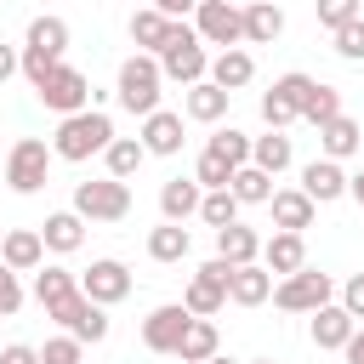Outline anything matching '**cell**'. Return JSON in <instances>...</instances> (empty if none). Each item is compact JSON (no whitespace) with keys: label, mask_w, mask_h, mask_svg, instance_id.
I'll return each mask as SVG.
<instances>
[{"label":"cell","mask_w":364,"mask_h":364,"mask_svg":"<svg viewBox=\"0 0 364 364\" xmlns=\"http://www.w3.org/2000/svg\"><path fill=\"white\" fill-rule=\"evenodd\" d=\"M114 136H119V131H114V119H108L102 108H85V114H68V119H57L51 154H57V159H68V165H85V159L108 154V142H114Z\"/></svg>","instance_id":"cell-1"},{"label":"cell","mask_w":364,"mask_h":364,"mask_svg":"<svg viewBox=\"0 0 364 364\" xmlns=\"http://www.w3.org/2000/svg\"><path fill=\"white\" fill-rule=\"evenodd\" d=\"M159 68H165V80H176V85H199V80H210V51H205V40H199L193 23L176 17V23L165 28Z\"/></svg>","instance_id":"cell-2"},{"label":"cell","mask_w":364,"mask_h":364,"mask_svg":"<svg viewBox=\"0 0 364 364\" xmlns=\"http://www.w3.org/2000/svg\"><path fill=\"white\" fill-rule=\"evenodd\" d=\"M159 85H165V68H159V57L136 51V57H125V63H119L114 97H119V108H125V114L148 119V114H159Z\"/></svg>","instance_id":"cell-3"},{"label":"cell","mask_w":364,"mask_h":364,"mask_svg":"<svg viewBox=\"0 0 364 364\" xmlns=\"http://www.w3.org/2000/svg\"><path fill=\"white\" fill-rule=\"evenodd\" d=\"M74 210H80L85 222H125V216H131V182H119V176L74 182Z\"/></svg>","instance_id":"cell-4"},{"label":"cell","mask_w":364,"mask_h":364,"mask_svg":"<svg viewBox=\"0 0 364 364\" xmlns=\"http://www.w3.org/2000/svg\"><path fill=\"white\" fill-rule=\"evenodd\" d=\"M51 148L40 142V136H17L11 148H6V188L11 193H40L46 188V176H51Z\"/></svg>","instance_id":"cell-5"},{"label":"cell","mask_w":364,"mask_h":364,"mask_svg":"<svg viewBox=\"0 0 364 364\" xmlns=\"http://www.w3.org/2000/svg\"><path fill=\"white\" fill-rule=\"evenodd\" d=\"M228 279H233V267H228L222 256H210L205 267H193V279H188V290H182V307H188L193 318H216V313L228 307Z\"/></svg>","instance_id":"cell-6"},{"label":"cell","mask_w":364,"mask_h":364,"mask_svg":"<svg viewBox=\"0 0 364 364\" xmlns=\"http://www.w3.org/2000/svg\"><path fill=\"white\" fill-rule=\"evenodd\" d=\"M273 301L284 313H318L324 301H336V279L318 273V267H301V273H290V279L273 284Z\"/></svg>","instance_id":"cell-7"},{"label":"cell","mask_w":364,"mask_h":364,"mask_svg":"<svg viewBox=\"0 0 364 364\" xmlns=\"http://www.w3.org/2000/svg\"><path fill=\"white\" fill-rule=\"evenodd\" d=\"M193 28H199V40H205V46L233 51V46H245V6H233V0H199Z\"/></svg>","instance_id":"cell-8"},{"label":"cell","mask_w":364,"mask_h":364,"mask_svg":"<svg viewBox=\"0 0 364 364\" xmlns=\"http://www.w3.org/2000/svg\"><path fill=\"white\" fill-rule=\"evenodd\" d=\"M34 97H40V102H46L51 114H63V119H68V114H85V108H91L97 85H91V80H85L80 68H68V63H63V68H57V74H51V80H46V85L34 91Z\"/></svg>","instance_id":"cell-9"},{"label":"cell","mask_w":364,"mask_h":364,"mask_svg":"<svg viewBox=\"0 0 364 364\" xmlns=\"http://www.w3.org/2000/svg\"><path fill=\"white\" fill-rule=\"evenodd\" d=\"M80 296H91L97 307H119V301L131 296V267H125V262H114V256L91 262V267L80 273Z\"/></svg>","instance_id":"cell-10"},{"label":"cell","mask_w":364,"mask_h":364,"mask_svg":"<svg viewBox=\"0 0 364 364\" xmlns=\"http://www.w3.org/2000/svg\"><path fill=\"white\" fill-rule=\"evenodd\" d=\"M51 318H57L74 341H108V330H114V324H108V307H97L91 296H68V301H57Z\"/></svg>","instance_id":"cell-11"},{"label":"cell","mask_w":364,"mask_h":364,"mask_svg":"<svg viewBox=\"0 0 364 364\" xmlns=\"http://www.w3.org/2000/svg\"><path fill=\"white\" fill-rule=\"evenodd\" d=\"M188 324H193V313H188L182 301H165V307H154V313L142 318V347H148V353H171V358H176V347H182Z\"/></svg>","instance_id":"cell-12"},{"label":"cell","mask_w":364,"mask_h":364,"mask_svg":"<svg viewBox=\"0 0 364 364\" xmlns=\"http://www.w3.org/2000/svg\"><path fill=\"white\" fill-rule=\"evenodd\" d=\"M301 193H307L313 205H336V199H347V171L318 154L313 165H301Z\"/></svg>","instance_id":"cell-13"},{"label":"cell","mask_w":364,"mask_h":364,"mask_svg":"<svg viewBox=\"0 0 364 364\" xmlns=\"http://www.w3.org/2000/svg\"><path fill=\"white\" fill-rule=\"evenodd\" d=\"M267 210H273V233H301V228H313V216H318V205H313L301 188H273Z\"/></svg>","instance_id":"cell-14"},{"label":"cell","mask_w":364,"mask_h":364,"mask_svg":"<svg viewBox=\"0 0 364 364\" xmlns=\"http://www.w3.org/2000/svg\"><path fill=\"white\" fill-rule=\"evenodd\" d=\"M0 262H6L11 273H40V267H46V239H40V228H11V233L0 239Z\"/></svg>","instance_id":"cell-15"},{"label":"cell","mask_w":364,"mask_h":364,"mask_svg":"<svg viewBox=\"0 0 364 364\" xmlns=\"http://www.w3.org/2000/svg\"><path fill=\"white\" fill-rule=\"evenodd\" d=\"M262 267H267L273 279L301 273V267H307V239H301V233H273V239H262Z\"/></svg>","instance_id":"cell-16"},{"label":"cell","mask_w":364,"mask_h":364,"mask_svg":"<svg viewBox=\"0 0 364 364\" xmlns=\"http://www.w3.org/2000/svg\"><path fill=\"white\" fill-rule=\"evenodd\" d=\"M353 330H358V318H353L341 301H324V307L313 313V347H324V353H341V347L353 341Z\"/></svg>","instance_id":"cell-17"},{"label":"cell","mask_w":364,"mask_h":364,"mask_svg":"<svg viewBox=\"0 0 364 364\" xmlns=\"http://www.w3.org/2000/svg\"><path fill=\"white\" fill-rule=\"evenodd\" d=\"M228 102H233V91L199 80V85H188V97H182V114H188L193 125H222V119H228Z\"/></svg>","instance_id":"cell-18"},{"label":"cell","mask_w":364,"mask_h":364,"mask_svg":"<svg viewBox=\"0 0 364 364\" xmlns=\"http://www.w3.org/2000/svg\"><path fill=\"white\" fill-rule=\"evenodd\" d=\"M142 148L148 154H159V159H171V154H182V114H171V108H159V114H148L142 119Z\"/></svg>","instance_id":"cell-19"},{"label":"cell","mask_w":364,"mask_h":364,"mask_svg":"<svg viewBox=\"0 0 364 364\" xmlns=\"http://www.w3.org/2000/svg\"><path fill=\"white\" fill-rule=\"evenodd\" d=\"M40 239H46V250L74 256V250L85 245V216H80V210H51V216L40 222Z\"/></svg>","instance_id":"cell-20"},{"label":"cell","mask_w":364,"mask_h":364,"mask_svg":"<svg viewBox=\"0 0 364 364\" xmlns=\"http://www.w3.org/2000/svg\"><path fill=\"white\" fill-rule=\"evenodd\" d=\"M216 256H222L228 267H250V262H262V233L245 228V222L216 228Z\"/></svg>","instance_id":"cell-21"},{"label":"cell","mask_w":364,"mask_h":364,"mask_svg":"<svg viewBox=\"0 0 364 364\" xmlns=\"http://www.w3.org/2000/svg\"><path fill=\"white\" fill-rule=\"evenodd\" d=\"M284 34V6L279 0H250L245 6V46H273Z\"/></svg>","instance_id":"cell-22"},{"label":"cell","mask_w":364,"mask_h":364,"mask_svg":"<svg viewBox=\"0 0 364 364\" xmlns=\"http://www.w3.org/2000/svg\"><path fill=\"white\" fill-rule=\"evenodd\" d=\"M256 80V57L245 51V46H233V51H216L210 57V85H222V91H245Z\"/></svg>","instance_id":"cell-23"},{"label":"cell","mask_w":364,"mask_h":364,"mask_svg":"<svg viewBox=\"0 0 364 364\" xmlns=\"http://www.w3.org/2000/svg\"><path fill=\"white\" fill-rule=\"evenodd\" d=\"M318 148H324V159H353V154H364V131H358V119H347V114H336L330 125H318Z\"/></svg>","instance_id":"cell-24"},{"label":"cell","mask_w":364,"mask_h":364,"mask_svg":"<svg viewBox=\"0 0 364 364\" xmlns=\"http://www.w3.org/2000/svg\"><path fill=\"white\" fill-rule=\"evenodd\" d=\"M199 199H205V188L193 176H171L159 188V216L165 222H188V216H199Z\"/></svg>","instance_id":"cell-25"},{"label":"cell","mask_w":364,"mask_h":364,"mask_svg":"<svg viewBox=\"0 0 364 364\" xmlns=\"http://www.w3.org/2000/svg\"><path fill=\"white\" fill-rule=\"evenodd\" d=\"M267 296H273V273H267L262 262L233 267V279H228V301H233V307H262Z\"/></svg>","instance_id":"cell-26"},{"label":"cell","mask_w":364,"mask_h":364,"mask_svg":"<svg viewBox=\"0 0 364 364\" xmlns=\"http://www.w3.org/2000/svg\"><path fill=\"white\" fill-rule=\"evenodd\" d=\"M23 51H40V57L63 63V51H68V23H63V17H34L28 34H23Z\"/></svg>","instance_id":"cell-27"},{"label":"cell","mask_w":364,"mask_h":364,"mask_svg":"<svg viewBox=\"0 0 364 364\" xmlns=\"http://www.w3.org/2000/svg\"><path fill=\"white\" fill-rule=\"evenodd\" d=\"M290 159H296V148H290V136H284V131H267V136H250V165H256V171H267V176H279V171H290Z\"/></svg>","instance_id":"cell-28"},{"label":"cell","mask_w":364,"mask_h":364,"mask_svg":"<svg viewBox=\"0 0 364 364\" xmlns=\"http://www.w3.org/2000/svg\"><path fill=\"white\" fill-rule=\"evenodd\" d=\"M171 23H176V17L154 11V6L131 11V46H136V51H148V57H159V46H165V28H171Z\"/></svg>","instance_id":"cell-29"},{"label":"cell","mask_w":364,"mask_h":364,"mask_svg":"<svg viewBox=\"0 0 364 364\" xmlns=\"http://www.w3.org/2000/svg\"><path fill=\"white\" fill-rule=\"evenodd\" d=\"M68 296H80V273H68V267H40L34 273V301L51 313L57 301H68Z\"/></svg>","instance_id":"cell-30"},{"label":"cell","mask_w":364,"mask_h":364,"mask_svg":"<svg viewBox=\"0 0 364 364\" xmlns=\"http://www.w3.org/2000/svg\"><path fill=\"white\" fill-rule=\"evenodd\" d=\"M142 159H148V148H142V136H114V142H108V154H102V165H108V176H119V182H131V176L142 171Z\"/></svg>","instance_id":"cell-31"},{"label":"cell","mask_w":364,"mask_h":364,"mask_svg":"<svg viewBox=\"0 0 364 364\" xmlns=\"http://www.w3.org/2000/svg\"><path fill=\"white\" fill-rule=\"evenodd\" d=\"M188 250H193V239H188V228H182V222H159V228L148 233V256H154V262H165V267H171V262H182Z\"/></svg>","instance_id":"cell-32"},{"label":"cell","mask_w":364,"mask_h":364,"mask_svg":"<svg viewBox=\"0 0 364 364\" xmlns=\"http://www.w3.org/2000/svg\"><path fill=\"white\" fill-rule=\"evenodd\" d=\"M216 353H222L216 324H210V318H193L188 336H182V347H176V358H182V364H205V358H216Z\"/></svg>","instance_id":"cell-33"},{"label":"cell","mask_w":364,"mask_h":364,"mask_svg":"<svg viewBox=\"0 0 364 364\" xmlns=\"http://www.w3.org/2000/svg\"><path fill=\"white\" fill-rule=\"evenodd\" d=\"M228 188H233V199H239V205H267V199H273V176H267V171H256V165H239Z\"/></svg>","instance_id":"cell-34"},{"label":"cell","mask_w":364,"mask_h":364,"mask_svg":"<svg viewBox=\"0 0 364 364\" xmlns=\"http://www.w3.org/2000/svg\"><path fill=\"white\" fill-rule=\"evenodd\" d=\"M199 222H205V228H233V222H239V199H233V188H210V193L199 199Z\"/></svg>","instance_id":"cell-35"},{"label":"cell","mask_w":364,"mask_h":364,"mask_svg":"<svg viewBox=\"0 0 364 364\" xmlns=\"http://www.w3.org/2000/svg\"><path fill=\"white\" fill-rule=\"evenodd\" d=\"M336 114H341V91L318 80V85L307 91V102H301V119H307V125H330Z\"/></svg>","instance_id":"cell-36"},{"label":"cell","mask_w":364,"mask_h":364,"mask_svg":"<svg viewBox=\"0 0 364 364\" xmlns=\"http://www.w3.org/2000/svg\"><path fill=\"white\" fill-rule=\"evenodd\" d=\"M205 154H216V159H228V165L239 171V165H250V136H245V131H233V125H222V131L205 142Z\"/></svg>","instance_id":"cell-37"},{"label":"cell","mask_w":364,"mask_h":364,"mask_svg":"<svg viewBox=\"0 0 364 364\" xmlns=\"http://www.w3.org/2000/svg\"><path fill=\"white\" fill-rule=\"evenodd\" d=\"M313 85H318L313 74H301V68H290V74H279V80H273L267 91H273V97H279L284 108H296V119H301V102H307V91H313Z\"/></svg>","instance_id":"cell-38"},{"label":"cell","mask_w":364,"mask_h":364,"mask_svg":"<svg viewBox=\"0 0 364 364\" xmlns=\"http://www.w3.org/2000/svg\"><path fill=\"white\" fill-rule=\"evenodd\" d=\"M40 364H85V341H74V336L63 330V336H51V341L40 347Z\"/></svg>","instance_id":"cell-39"},{"label":"cell","mask_w":364,"mask_h":364,"mask_svg":"<svg viewBox=\"0 0 364 364\" xmlns=\"http://www.w3.org/2000/svg\"><path fill=\"white\" fill-rule=\"evenodd\" d=\"M193 182H199L205 193H210V188H228V182H233V165H228V159H216V154H199Z\"/></svg>","instance_id":"cell-40"},{"label":"cell","mask_w":364,"mask_h":364,"mask_svg":"<svg viewBox=\"0 0 364 364\" xmlns=\"http://www.w3.org/2000/svg\"><path fill=\"white\" fill-rule=\"evenodd\" d=\"M330 40H336V57H341V63H364V17H353V23L336 28Z\"/></svg>","instance_id":"cell-41"},{"label":"cell","mask_w":364,"mask_h":364,"mask_svg":"<svg viewBox=\"0 0 364 364\" xmlns=\"http://www.w3.org/2000/svg\"><path fill=\"white\" fill-rule=\"evenodd\" d=\"M313 11H318V23L336 34V28H347V23L358 17V0H313Z\"/></svg>","instance_id":"cell-42"},{"label":"cell","mask_w":364,"mask_h":364,"mask_svg":"<svg viewBox=\"0 0 364 364\" xmlns=\"http://www.w3.org/2000/svg\"><path fill=\"white\" fill-rule=\"evenodd\" d=\"M23 307V273H11L6 262H0V318H11Z\"/></svg>","instance_id":"cell-43"},{"label":"cell","mask_w":364,"mask_h":364,"mask_svg":"<svg viewBox=\"0 0 364 364\" xmlns=\"http://www.w3.org/2000/svg\"><path fill=\"white\" fill-rule=\"evenodd\" d=\"M262 119H267V131H284V125H296V108H284L273 91H262Z\"/></svg>","instance_id":"cell-44"},{"label":"cell","mask_w":364,"mask_h":364,"mask_svg":"<svg viewBox=\"0 0 364 364\" xmlns=\"http://www.w3.org/2000/svg\"><path fill=\"white\" fill-rule=\"evenodd\" d=\"M341 307H347L353 318H364V273H353V279L341 284Z\"/></svg>","instance_id":"cell-45"},{"label":"cell","mask_w":364,"mask_h":364,"mask_svg":"<svg viewBox=\"0 0 364 364\" xmlns=\"http://www.w3.org/2000/svg\"><path fill=\"white\" fill-rule=\"evenodd\" d=\"M0 364H40V347H28V341H11V347H0Z\"/></svg>","instance_id":"cell-46"},{"label":"cell","mask_w":364,"mask_h":364,"mask_svg":"<svg viewBox=\"0 0 364 364\" xmlns=\"http://www.w3.org/2000/svg\"><path fill=\"white\" fill-rule=\"evenodd\" d=\"M11 74H23V51H17V46H6V40H0V85H6V80H11Z\"/></svg>","instance_id":"cell-47"},{"label":"cell","mask_w":364,"mask_h":364,"mask_svg":"<svg viewBox=\"0 0 364 364\" xmlns=\"http://www.w3.org/2000/svg\"><path fill=\"white\" fill-rule=\"evenodd\" d=\"M154 11H165V17H182L188 23V11H199V0H148Z\"/></svg>","instance_id":"cell-48"},{"label":"cell","mask_w":364,"mask_h":364,"mask_svg":"<svg viewBox=\"0 0 364 364\" xmlns=\"http://www.w3.org/2000/svg\"><path fill=\"white\" fill-rule=\"evenodd\" d=\"M341 353H347V364H364V330H353V341H347Z\"/></svg>","instance_id":"cell-49"},{"label":"cell","mask_w":364,"mask_h":364,"mask_svg":"<svg viewBox=\"0 0 364 364\" xmlns=\"http://www.w3.org/2000/svg\"><path fill=\"white\" fill-rule=\"evenodd\" d=\"M347 193H353V199L364 205V171H353V176H347Z\"/></svg>","instance_id":"cell-50"},{"label":"cell","mask_w":364,"mask_h":364,"mask_svg":"<svg viewBox=\"0 0 364 364\" xmlns=\"http://www.w3.org/2000/svg\"><path fill=\"white\" fill-rule=\"evenodd\" d=\"M205 364H239V358H228V353H216V358H205Z\"/></svg>","instance_id":"cell-51"},{"label":"cell","mask_w":364,"mask_h":364,"mask_svg":"<svg viewBox=\"0 0 364 364\" xmlns=\"http://www.w3.org/2000/svg\"><path fill=\"white\" fill-rule=\"evenodd\" d=\"M0 182H6V154H0Z\"/></svg>","instance_id":"cell-52"},{"label":"cell","mask_w":364,"mask_h":364,"mask_svg":"<svg viewBox=\"0 0 364 364\" xmlns=\"http://www.w3.org/2000/svg\"><path fill=\"white\" fill-rule=\"evenodd\" d=\"M250 364H273V358H250Z\"/></svg>","instance_id":"cell-53"},{"label":"cell","mask_w":364,"mask_h":364,"mask_svg":"<svg viewBox=\"0 0 364 364\" xmlns=\"http://www.w3.org/2000/svg\"><path fill=\"white\" fill-rule=\"evenodd\" d=\"M358 131H364V119H358Z\"/></svg>","instance_id":"cell-54"}]
</instances>
